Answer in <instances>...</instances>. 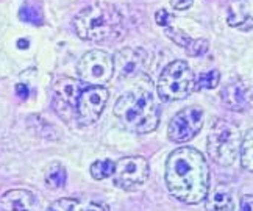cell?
Segmentation results:
<instances>
[{
  "mask_svg": "<svg viewBox=\"0 0 253 211\" xmlns=\"http://www.w3.org/2000/svg\"><path fill=\"white\" fill-rule=\"evenodd\" d=\"M169 193L184 204L197 205L210 191V168L205 157L194 147L173 150L164 172Z\"/></svg>",
  "mask_w": 253,
  "mask_h": 211,
  "instance_id": "cell-1",
  "label": "cell"
},
{
  "mask_svg": "<svg viewBox=\"0 0 253 211\" xmlns=\"http://www.w3.org/2000/svg\"><path fill=\"white\" fill-rule=\"evenodd\" d=\"M114 116L125 128L134 133H150L160 124V107L149 91H131L116 102Z\"/></svg>",
  "mask_w": 253,
  "mask_h": 211,
  "instance_id": "cell-2",
  "label": "cell"
},
{
  "mask_svg": "<svg viewBox=\"0 0 253 211\" xmlns=\"http://www.w3.org/2000/svg\"><path fill=\"white\" fill-rule=\"evenodd\" d=\"M72 25L82 40L99 42L118 35L122 27V14L114 5L94 3L83 8L75 16Z\"/></svg>",
  "mask_w": 253,
  "mask_h": 211,
  "instance_id": "cell-3",
  "label": "cell"
},
{
  "mask_svg": "<svg viewBox=\"0 0 253 211\" xmlns=\"http://www.w3.org/2000/svg\"><path fill=\"white\" fill-rule=\"evenodd\" d=\"M241 130L228 121L214 122L208 135V153L219 166H231L241 153Z\"/></svg>",
  "mask_w": 253,
  "mask_h": 211,
  "instance_id": "cell-4",
  "label": "cell"
},
{
  "mask_svg": "<svg viewBox=\"0 0 253 211\" xmlns=\"http://www.w3.org/2000/svg\"><path fill=\"white\" fill-rule=\"evenodd\" d=\"M196 79L188 63L181 60L172 61L166 66L158 79V95L164 102L183 100L194 91Z\"/></svg>",
  "mask_w": 253,
  "mask_h": 211,
  "instance_id": "cell-5",
  "label": "cell"
},
{
  "mask_svg": "<svg viewBox=\"0 0 253 211\" xmlns=\"http://www.w3.org/2000/svg\"><path fill=\"white\" fill-rule=\"evenodd\" d=\"M77 74L87 84L102 86L113 79L114 58L105 50H91L83 55L77 66Z\"/></svg>",
  "mask_w": 253,
  "mask_h": 211,
  "instance_id": "cell-6",
  "label": "cell"
},
{
  "mask_svg": "<svg viewBox=\"0 0 253 211\" xmlns=\"http://www.w3.org/2000/svg\"><path fill=\"white\" fill-rule=\"evenodd\" d=\"M149 178V163L144 157H126L114 165V185L122 189H134Z\"/></svg>",
  "mask_w": 253,
  "mask_h": 211,
  "instance_id": "cell-7",
  "label": "cell"
},
{
  "mask_svg": "<svg viewBox=\"0 0 253 211\" xmlns=\"http://www.w3.org/2000/svg\"><path fill=\"white\" fill-rule=\"evenodd\" d=\"M108 100V91L103 86L83 88L75 107V116L82 126H91L102 116V111Z\"/></svg>",
  "mask_w": 253,
  "mask_h": 211,
  "instance_id": "cell-8",
  "label": "cell"
},
{
  "mask_svg": "<svg viewBox=\"0 0 253 211\" xmlns=\"http://www.w3.org/2000/svg\"><path fill=\"white\" fill-rule=\"evenodd\" d=\"M203 127V110L188 107L178 111L169 122L168 136L173 142H186L192 139Z\"/></svg>",
  "mask_w": 253,
  "mask_h": 211,
  "instance_id": "cell-9",
  "label": "cell"
},
{
  "mask_svg": "<svg viewBox=\"0 0 253 211\" xmlns=\"http://www.w3.org/2000/svg\"><path fill=\"white\" fill-rule=\"evenodd\" d=\"M113 58L114 71L124 80L144 75L150 63V55L144 49H131V47H125L119 50Z\"/></svg>",
  "mask_w": 253,
  "mask_h": 211,
  "instance_id": "cell-10",
  "label": "cell"
},
{
  "mask_svg": "<svg viewBox=\"0 0 253 211\" xmlns=\"http://www.w3.org/2000/svg\"><path fill=\"white\" fill-rule=\"evenodd\" d=\"M82 84L71 79V77H63L53 84V95H55V107L58 113L64 118V113L75 111L77 102L82 94Z\"/></svg>",
  "mask_w": 253,
  "mask_h": 211,
  "instance_id": "cell-11",
  "label": "cell"
},
{
  "mask_svg": "<svg viewBox=\"0 0 253 211\" xmlns=\"http://www.w3.org/2000/svg\"><path fill=\"white\" fill-rule=\"evenodd\" d=\"M222 100L233 111H246L252 103V92L242 80H235L222 89Z\"/></svg>",
  "mask_w": 253,
  "mask_h": 211,
  "instance_id": "cell-12",
  "label": "cell"
},
{
  "mask_svg": "<svg viewBox=\"0 0 253 211\" xmlns=\"http://www.w3.org/2000/svg\"><path fill=\"white\" fill-rule=\"evenodd\" d=\"M0 211H40V204L30 191L11 189L0 197Z\"/></svg>",
  "mask_w": 253,
  "mask_h": 211,
  "instance_id": "cell-13",
  "label": "cell"
},
{
  "mask_svg": "<svg viewBox=\"0 0 253 211\" xmlns=\"http://www.w3.org/2000/svg\"><path fill=\"white\" fill-rule=\"evenodd\" d=\"M168 38L175 42L177 45L183 47L189 56H199L202 53H205L208 50V41L207 40H194L188 33H184L183 30L177 27H166L164 28Z\"/></svg>",
  "mask_w": 253,
  "mask_h": 211,
  "instance_id": "cell-14",
  "label": "cell"
},
{
  "mask_svg": "<svg viewBox=\"0 0 253 211\" xmlns=\"http://www.w3.org/2000/svg\"><path fill=\"white\" fill-rule=\"evenodd\" d=\"M227 22L230 27L239 28V30H252L253 28V17L246 0H233L228 5Z\"/></svg>",
  "mask_w": 253,
  "mask_h": 211,
  "instance_id": "cell-15",
  "label": "cell"
},
{
  "mask_svg": "<svg viewBox=\"0 0 253 211\" xmlns=\"http://www.w3.org/2000/svg\"><path fill=\"white\" fill-rule=\"evenodd\" d=\"M207 211H233L235 210V199L225 186L214 188L205 197Z\"/></svg>",
  "mask_w": 253,
  "mask_h": 211,
  "instance_id": "cell-16",
  "label": "cell"
},
{
  "mask_svg": "<svg viewBox=\"0 0 253 211\" xmlns=\"http://www.w3.org/2000/svg\"><path fill=\"white\" fill-rule=\"evenodd\" d=\"M19 16H21L24 22L32 24V25H41L44 22L41 6L36 2H33V0H27V2L22 5L21 11H19Z\"/></svg>",
  "mask_w": 253,
  "mask_h": 211,
  "instance_id": "cell-17",
  "label": "cell"
},
{
  "mask_svg": "<svg viewBox=\"0 0 253 211\" xmlns=\"http://www.w3.org/2000/svg\"><path fill=\"white\" fill-rule=\"evenodd\" d=\"M241 165L244 169L253 172V128L247 130L241 144Z\"/></svg>",
  "mask_w": 253,
  "mask_h": 211,
  "instance_id": "cell-18",
  "label": "cell"
},
{
  "mask_svg": "<svg viewBox=\"0 0 253 211\" xmlns=\"http://www.w3.org/2000/svg\"><path fill=\"white\" fill-rule=\"evenodd\" d=\"M45 183L52 189H58L66 183V169L60 165V163H53V165L47 169Z\"/></svg>",
  "mask_w": 253,
  "mask_h": 211,
  "instance_id": "cell-19",
  "label": "cell"
},
{
  "mask_svg": "<svg viewBox=\"0 0 253 211\" xmlns=\"http://www.w3.org/2000/svg\"><path fill=\"white\" fill-rule=\"evenodd\" d=\"M114 172V163L111 160H97L91 166V175L95 180H105Z\"/></svg>",
  "mask_w": 253,
  "mask_h": 211,
  "instance_id": "cell-20",
  "label": "cell"
},
{
  "mask_svg": "<svg viewBox=\"0 0 253 211\" xmlns=\"http://www.w3.org/2000/svg\"><path fill=\"white\" fill-rule=\"evenodd\" d=\"M220 82V74L219 71H210L207 74H202L199 77V80L196 82V84H194V89H212L216 88V86L219 84Z\"/></svg>",
  "mask_w": 253,
  "mask_h": 211,
  "instance_id": "cell-21",
  "label": "cell"
},
{
  "mask_svg": "<svg viewBox=\"0 0 253 211\" xmlns=\"http://www.w3.org/2000/svg\"><path fill=\"white\" fill-rule=\"evenodd\" d=\"M77 204L79 202L74 199H60V200H56L55 204H52L47 211H75Z\"/></svg>",
  "mask_w": 253,
  "mask_h": 211,
  "instance_id": "cell-22",
  "label": "cell"
},
{
  "mask_svg": "<svg viewBox=\"0 0 253 211\" xmlns=\"http://www.w3.org/2000/svg\"><path fill=\"white\" fill-rule=\"evenodd\" d=\"M155 21H157V24L160 27L166 28V27H170V24L173 21V16L169 11H166V9H158L157 14H155Z\"/></svg>",
  "mask_w": 253,
  "mask_h": 211,
  "instance_id": "cell-23",
  "label": "cell"
},
{
  "mask_svg": "<svg viewBox=\"0 0 253 211\" xmlns=\"http://www.w3.org/2000/svg\"><path fill=\"white\" fill-rule=\"evenodd\" d=\"M194 3V0H170V5L173 9H178V11H184V9H189Z\"/></svg>",
  "mask_w": 253,
  "mask_h": 211,
  "instance_id": "cell-24",
  "label": "cell"
},
{
  "mask_svg": "<svg viewBox=\"0 0 253 211\" xmlns=\"http://www.w3.org/2000/svg\"><path fill=\"white\" fill-rule=\"evenodd\" d=\"M75 211H105V207L99 204H77Z\"/></svg>",
  "mask_w": 253,
  "mask_h": 211,
  "instance_id": "cell-25",
  "label": "cell"
},
{
  "mask_svg": "<svg viewBox=\"0 0 253 211\" xmlns=\"http://www.w3.org/2000/svg\"><path fill=\"white\" fill-rule=\"evenodd\" d=\"M239 211H253V196H244L241 199Z\"/></svg>",
  "mask_w": 253,
  "mask_h": 211,
  "instance_id": "cell-26",
  "label": "cell"
},
{
  "mask_svg": "<svg viewBox=\"0 0 253 211\" xmlns=\"http://www.w3.org/2000/svg\"><path fill=\"white\" fill-rule=\"evenodd\" d=\"M16 91H17L19 95H21V97H27V95H28V89H27V86H24V84H19Z\"/></svg>",
  "mask_w": 253,
  "mask_h": 211,
  "instance_id": "cell-27",
  "label": "cell"
}]
</instances>
